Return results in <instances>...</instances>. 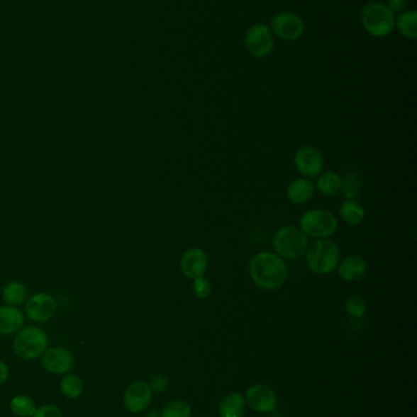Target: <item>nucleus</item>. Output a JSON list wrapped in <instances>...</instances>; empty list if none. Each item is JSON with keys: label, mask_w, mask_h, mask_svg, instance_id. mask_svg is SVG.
I'll use <instances>...</instances> for the list:
<instances>
[{"label": "nucleus", "mask_w": 417, "mask_h": 417, "mask_svg": "<svg viewBox=\"0 0 417 417\" xmlns=\"http://www.w3.org/2000/svg\"><path fill=\"white\" fill-rule=\"evenodd\" d=\"M151 398L152 389L147 383H131L124 393L125 408L130 413H143L151 404Z\"/></svg>", "instance_id": "nucleus-13"}, {"label": "nucleus", "mask_w": 417, "mask_h": 417, "mask_svg": "<svg viewBox=\"0 0 417 417\" xmlns=\"http://www.w3.org/2000/svg\"><path fill=\"white\" fill-rule=\"evenodd\" d=\"M8 375H9V371H8L6 365L3 361H0V384H3L6 381Z\"/></svg>", "instance_id": "nucleus-32"}, {"label": "nucleus", "mask_w": 417, "mask_h": 417, "mask_svg": "<svg viewBox=\"0 0 417 417\" xmlns=\"http://www.w3.org/2000/svg\"><path fill=\"white\" fill-rule=\"evenodd\" d=\"M10 409L15 415L20 417L32 416L36 411V406L31 398L26 395H16L10 401Z\"/></svg>", "instance_id": "nucleus-25"}, {"label": "nucleus", "mask_w": 417, "mask_h": 417, "mask_svg": "<svg viewBox=\"0 0 417 417\" xmlns=\"http://www.w3.org/2000/svg\"><path fill=\"white\" fill-rule=\"evenodd\" d=\"M344 307H345L346 314L354 319L364 317L365 314L367 312V304L365 302V299L361 298L360 295H350L349 298L346 299Z\"/></svg>", "instance_id": "nucleus-27"}, {"label": "nucleus", "mask_w": 417, "mask_h": 417, "mask_svg": "<svg viewBox=\"0 0 417 417\" xmlns=\"http://www.w3.org/2000/svg\"><path fill=\"white\" fill-rule=\"evenodd\" d=\"M32 417H62V411L55 405H43L36 409Z\"/></svg>", "instance_id": "nucleus-29"}, {"label": "nucleus", "mask_w": 417, "mask_h": 417, "mask_svg": "<svg viewBox=\"0 0 417 417\" xmlns=\"http://www.w3.org/2000/svg\"><path fill=\"white\" fill-rule=\"evenodd\" d=\"M192 409L185 400L177 399L169 401L162 409L160 417H191Z\"/></svg>", "instance_id": "nucleus-24"}, {"label": "nucleus", "mask_w": 417, "mask_h": 417, "mask_svg": "<svg viewBox=\"0 0 417 417\" xmlns=\"http://www.w3.org/2000/svg\"><path fill=\"white\" fill-rule=\"evenodd\" d=\"M245 45L252 57H267L271 53L274 45V38L271 28L263 23L253 25L246 33Z\"/></svg>", "instance_id": "nucleus-9"}, {"label": "nucleus", "mask_w": 417, "mask_h": 417, "mask_svg": "<svg viewBox=\"0 0 417 417\" xmlns=\"http://www.w3.org/2000/svg\"><path fill=\"white\" fill-rule=\"evenodd\" d=\"M339 277L346 282H355L361 280L367 271V263L361 256L350 255L346 256L338 265Z\"/></svg>", "instance_id": "nucleus-15"}, {"label": "nucleus", "mask_w": 417, "mask_h": 417, "mask_svg": "<svg viewBox=\"0 0 417 417\" xmlns=\"http://www.w3.org/2000/svg\"><path fill=\"white\" fill-rule=\"evenodd\" d=\"M23 324L25 317L18 307L11 305L0 307V334L18 333L23 329Z\"/></svg>", "instance_id": "nucleus-16"}, {"label": "nucleus", "mask_w": 417, "mask_h": 417, "mask_svg": "<svg viewBox=\"0 0 417 417\" xmlns=\"http://www.w3.org/2000/svg\"><path fill=\"white\" fill-rule=\"evenodd\" d=\"M300 229L307 237L326 239L337 232L338 219L330 211L312 209L302 214Z\"/></svg>", "instance_id": "nucleus-4"}, {"label": "nucleus", "mask_w": 417, "mask_h": 417, "mask_svg": "<svg viewBox=\"0 0 417 417\" xmlns=\"http://www.w3.org/2000/svg\"><path fill=\"white\" fill-rule=\"evenodd\" d=\"M192 293L195 295L196 298L204 300V299H208L213 292V285L212 283L204 278V276L197 277L195 280H192Z\"/></svg>", "instance_id": "nucleus-28"}, {"label": "nucleus", "mask_w": 417, "mask_h": 417, "mask_svg": "<svg viewBox=\"0 0 417 417\" xmlns=\"http://www.w3.org/2000/svg\"><path fill=\"white\" fill-rule=\"evenodd\" d=\"M361 189V180H360L359 173L356 171L346 172L344 178H342V192L343 197L345 198L346 200L350 199H355L360 193Z\"/></svg>", "instance_id": "nucleus-23"}, {"label": "nucleus", "mask_w": 417, "mask_h": 417, "mask_svg": "<svg viewBox=\"0 0 417 417\" xmlns=\"http://www.w3.org/2000/svg\"><path fill=\"white\" fill-rule=\"evenodd\" d=\"M48 347V336L37 326L21 329L13 341V350L25 360L40 358Z\"/></svg>", "instance_id": "nucleus-5"}, {"label": "nucleus", "mask_w": 417, "mask_h": 417, "mask_svg": "<svg viewBox=\"0 0 417 417\" xmlns=\"http://www.w3.org/2000/svg\"><path fill=\"white\" fill-rule=\"evenodd\" d=\"M1 297L3 300L8 305L11 307H18L20 304H23L26 300L27 290L26 287L21 282L13 281L9 282L8 285H5L1 292Z\"/></svg>", "instance_id": "nucleus-21"}, {"label": "nucleus", "mask_w": 417, "mask_h": 417, "mask_svg": "<svg viewBox=\"0 0 417 417\" xmlns=\"http://www.w3.org/2000/svg\"><path fill=\"white\" fill-rule=\"evenodd\" d=\"M313 194H315V185L308 178H304V177L290 182V185L287 188V197L290 202L296 205H302L310 202L313 198Z\"/></svg>", "instance_id": "nucleus-17"}, {"label": "nucleus", "mask_w": 417, "mask_h": 417, "mask_svg": "<svg viewBox=\"0 0 417 417\" xmlns=\"http://www.w3.org/2000/svg\"><path fill=\"white\" fill-rule=\"evenodd\" d=\"M246 410L244 395L230 393L226 395L218 405V413L221 417H243Z\"/></svg>", "instance_id": "nucleus-18"}, {"label": "nucleus", "mask_w": 417, "mask_h": 417, "mask_svg": "<svg viewBox=\"0 0 417 417\" xmlns=\"http://www.w3.org/2000/svg\"><path fill=\"white\" fill-rule=\"evenodd\" d=\"M316 188L318 189L324 197H334L340 192L342 188V177L337 172L327 171L317 176Z\"/></svg>", "instance_id": "nucleus-19"}, {"label": "nucleus", "mask_w": 417, "mask_h": 417, "mask_svg": "<svg viewBox=\"0 0 417 417\" xmlns=\"http://www.w3.org/2000/svg\"><path fill=\"white\" fill-rule=\"evenodd\" d=\"M148 386L151 388L152 392L162 393V392H165L168 388V378L163 376V375H155L151 378Z\"/></svg>", "instance_id": "nucleus-30"}, {"label": "nucleus", "mask_w": 417, "mask_h": 417, "mask_svg": "<svg viewBox=\"0 0 417 417\" xmlns=\"http://www.w3.org/2000/svg\"><path fill=\"white\" fill-rule=\"evenodd\" d=\"M271 31L284 40H296L304 35L305 25L296 13H282L272 18Z\"/></svg>", "instance_id": "nucleus-10"}, {"label": "nucleus", "mask_w": 417, "mask_h": 417, "mask_svg": "<svg viewBox=\"0 0 417 417\" xmlns=\"http://www.w3.org/2000/svg\"><path fill=\"white\" fill-rule=\"evenodd\" d=\"M147 417H160V413L157 410H152L151 413H148Z\"/></svg>", "instance_id": "nucleus-33"}, {"label": "nucleus", "mask_w": 417, "mask_h": 417, "mask_svg": "<svg viewBox=\"0 0 417 417\" xmlns=\"http://www.w3.org/2000/svg\"><path fill=\"white\" fill-rule=\"evenodd\" d=\"M408 0H387V8L391 10V13H404L408 8Z\"/></svg>", "instance_id": "nucleus-31"}, {"label": "nucleus", "mask_w": 417, "mask_h": 417, "mask_svg": "<svg viewBox=\"0 0 417 417\" xmlns=\"http://www.w3.org/2000/svg\"><path fill=\"white\" fill-rule=\"evenodd\" d=\"M306 265L310 271L317 275H328L337 270L340 263V251L337 243L326 239H316L307 248Z\"/></svg>", "instance_id": "nucleus-2"}, {"label": "nucleus", "mask_w": 417, "mask_h": 417, "mask_svg": "<svg viewBox=\"0 0 417 417\" xmlns=\"http://www.w3.org/2000/svg\"><path fill=\"white\" fill-rule=\"evenodd\" d=\"M57 312V302L48 293H37L27 300L26 314L35 322H47Z\"/></svg>", "instance_id": "nucleus-11"}, {"label": "nucleus", "mask_w": 417, "mask_h": 417, "mask_svg": "<svg viewBox=\"0 0 417 417\" xmlns=\"http://www.w3.org/2000/svg\"><path fill=\"white\" fill-rule=\"evenodd\" d=\"M249 275L260 290L272 292L279 290L288 280V266L274 253L262 251L250 260Z\"/></svg>", "instance_id": "nucleus-1"}, {"label": "nucleus", "mask_w": 417, "mask_h": 417, "mask_svg": "<svg viewBox=\"0 0 417 417\" xmlns=\"http://www.w3.org/2000/svg\"><path fill=\"white\" fill-rule=\"evenodd\" d=\"M208 266V258L206 251L201 248L194 246L189 248L180 259V271L189 280H195L197 277L204 276Z\"/></svg>", "instance_id": "nucleus-12"}, {"label": "nucleus", "mask_w": 417, "mask_h": 417, "mask_svg": "<svg viewBox=\"0 0 417 417\" xmlns=\"http://www.w3.org/2000/svg\"><path fill=\"white\" fill-rule=\"evenodd\" d=\"M246 405L253 411L269 413L278 406V396L274 389L267 384H253L245 393Z\"/></svg>", "instance_id": "nucleus-8"}, {"label": "nucleus", "mask_w": 417, "mask_h": 417, "mask_svg": "<svg viewBox=\"0 0 417 417\" xmlns=\"http://www.w3.org/2000/svg\"><path fill=\"white\" fill-rule=\"evenodd\" d=\"M294 164L304 178H315L323 171L324 158L320 150L312 145H304L294 155Z\"/></svg>", "instance_id": "nucleus-7"}, {"label": "nucleus", "mask_w": 417, "mask_h": 417, "mask_svg": "<svg viewBox=\"0 0 417 417\" xmlns=\"http://www.w3.org/2000/svg\"><path fill=\"white\" fill-rule=\"evenodd\" d=\"M361 21L365 30L373 37L391 35L395 27L394 13L381 3H369L361 13Z\"/></svg>", "instance_id": "nucleus-6"}, {"label": "nucleus", "mask_w": 417, "mask_h": 417, "mask_svg": "<svg viewBox=\"0 0 417 417\" xmlns=\"http://www.w3.org/2000/svg\"><path fill=\"white\" fill-rule=\"evenodd\" d=\"M339 215L343 222H345L346 224L357 226L364 221L366 211L359 202L350 199L343 202L342 207L339 209Z\"/></svg>", "instance_id": "nucleus-20"}, {"label": "nucleus", "mask_w": 417, "mask_h": 417, "mask_svg": "<svg viewBox=\"0 0 417 417\" xmlns=\"http://www.w3.org/2000/svg\"><path fill=\"white\" fill-rule=\"evenodd\" d=\"M42 366L48 372L62 375L72 369L74 356L70 351L64 348H52L43 353Z\"/></svg>", "instance_id": "nucleus-14"}, {"label": "nucleus", "mask_w": 417, "mask_h": 417, "mask_svg": "<svg viewBox=\"0 0 417 417\" xmlns=\"http://www.w3.org/2000/svg\"><path fill=\"white\" fill-rule=\"evenodd\" d=\"M82 388L84 386H82L80 377L76 375H67L60 382V391L62 394L70 399H75L77 396H80Z\"/></svg>", "instance_id": "nucleus-26"}, {"label": "nucleus", "mask_w": 417, "mask_h": 417, "mask_svg": "<svg viewBox=\"0 0 417 417\" xmlns=\"http://www.w3.org/2000/svg\"><path fill=\"white\" fill-rule=\"evenodd\" d=\"M275 254L283 260L295 261L306 254L308 237L296 226H284L278 229L273 238Z\"/></svg>", "instance_id": "nucleus-3"}, {"label": "nucleus", "mask_w": 417, "mask_h": 417, "mask_svg": "<svg viewBox=\"0 0 417 417\" xmlns=\"http://www.w3.org/2000/svg\"><path fill=\"white\" fill-rule=\"evenodd\" d=\"M417 13L416 11H404L395 18V26L401 35L408 40H416L417 37Z\"/></svg>", "instance_id": "nucleus-22"}]
</instances>
